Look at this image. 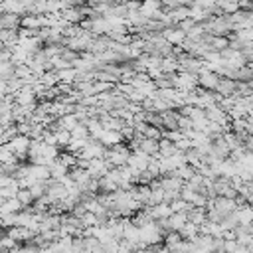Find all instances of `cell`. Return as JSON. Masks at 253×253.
<instances>
[{
    "label": "cell",
    "mask_w": 253,
    "mask_h": 253,
    "mask_svg": "<svg viewBox=\"0 0 253 253\" xmlns=\"http://www.w3.org/2000/svg\"><path fill=\"white\" fill-rule=\"evenodd\" d=\"M202 28H204V32L210 34V36H227L229 32H233V26H231L227 14L213 16V18L202 22Z\"/></svg>",
    "instance_id": "cell-1"
},
{
    "label": "cell",
    "mask_w": 253,
    "mask_h": 253,
    "mask_svg": "<svg viewBox=\"0 0 253 253\" xmlns=\"http://www.w3.org/2000/svg\"><path fill=\"white\" fill-rule=\"evenodd\" d=\"M128 154H130V150H128V146H126L125 140H123V142H117V144L109 146L103 158L109 162L111 168H119V166H125V164H126Z\"/></svg>",
    "instance_id": "cell-2"
},
{
    "label": "cell",
    "mask_w": 253,
    "mask_h": 253,
    "mask_svg": "<svg viewBox=\"0 0 253 253\" xmlns=\"http://www.w3.org/2000/svg\"><path fill=\"white\" fill-rule=\"evenodd\" d=\"M138 237H140V241L144 245H158L162 241V237H164V231L154 221H150L148 225L138 227Z\"/></svg>",
    "instance_id": "cell-3"
},
{
    "label": "cell",
    "mask_w": 253,
    "mask_h": 253,
    "mask_svg": "<svg viewBox=\"0 0 253 253\" xmlns=\"http://www.w3.org/2000/svg\"><path fill=\"white\" fill-rule=\"evenodd\" d=\"M176 61H178V71H186L192 75H198L200 71H204V59H200V57L182 53L176 57Z\"/></svg>",
    "instance_id": "cell-4"
},
{
    "label": "cell",
    "mask_w": 253,
    "mask_h": 253,
    "mask_svg": "<svg viewBox=\"0 0 253 253\" xmlns=\"http://www.w3.org/2000/svg\"><path fill=\"white\" fill-rule=\"evenodd\" d=\"M198 87V75H192V73H186V71H178L174 75V89L178 91H192Z\"/></svg>",
    "instance_id": "cell-5"
},
{
    "label": "cell",
    "mask_w": 253,
    "mask_h": 253,
    "mask_svg": "<svg viewBox=\"0 0 253 253\" xmlns=\"http://www.w3.org/2000/svg\"><path fill=\"white\" fill-rule=\"evenodd\" d=\"M12 97H14V105H20V107L38 105V97H36V93H34V89L30 85H24L16 93H12Z\"/></svg>",
    "instance_id": "cell-6"
},
{
    "label": "cell",
    "mask_w": 253,
    "mask_h": 253,
    "mask_svg": "<svg viewBox=\"0 0 253 253\" xmlns=\"http://www.w3.org/2000/svg\"><path fill=\"white\" fill-rule=\"evenodd\" d=\"M8 146V150L16 156V158H24L26 156V150H28V144H30V138L26 134H16L14 138H10L8 142H4Z\"/></svg>",
    "instance_id": "cell-7"
},
{
    "label": "cell",
    "mask_w": 253,
    "mask_h": 253,
    "mask_svg": "<svg viewBox=\"0 0 253 253\" xmlns=\"http://www.w3.org/2000/svg\"><path fill=\"white\" fill-rule=\"evenodd\" d=\"M210 204H211V208H215L221 215H227V213H231V211L237 208L235 198H225V196H215V198L210 200Z\"/></svg>",
    "instance_id": "cell-8"
},
{
    "label": "cell",
    "mask_w": 253,
    "mask_h": 253,
    "mask_svg": "<svg viewBox=\"0 0 253 253\" xmlns=\"http://www.w3.org/2000/svg\"><path fill=\"white\" fill-rule=\"evenodd\" d=\"M204 113H206V119L211 121V123H217V125H221V126H223V125H229V117H227V113H225L219 105L206 107Z\"/></svg>",
    "instance_id": "cell-9"
},
{
    "label": "cell",
    "mask_w": 253,
    "mask_h": 253,
    "mask_svg": "<svg viewBox=\"0 0 253 253\" xmlns=\"http://www.w3.org/2000/svg\"><path fill=\"white\" fill-rule=\"evenodd\" d=\"M217 81H219V75L213 73V71L204 69V71L198 73V87H202V89H206V91H213L215 85H217Z\"/></svg>",
    "instance_id": "cell-10"
},
{
    "label": "cell",
    "mask_w": 253,
    "mask_h": 253,
    "mask_svg": "<svg viewBox=\"0 0 253 253\" xmlns=\"http://www.w3.org/2000/svg\"><path fill=\"white\" fill-rule=\"evenodd\" d=\"M6 235L12 237V239L18 241V243H26V241L32 239L34 233H32L28 227H24V225H12V227H6Z\"/></svg>",
    "instance_id": "cell-11"
},
{
    "label": "cell",
    "mask_w": 253,
    "mask_h": 253,
    "mask_svg": "<svg viewBox=\"0 0 253 253\" xmlns=\"http://www.w3.org/2000/svg\"><path fill=\"white\" fill-rule=\"evenodd\" d=\"M162 38L168 42V43H172V45H180L184 40H186V34L178 28V26H170V28H164L162 32Z\"/></svg>",
    "instance_id": "cell-12"
},
{
    "label": "cell",
    "mask_w": 253,
    "mask_h": 253,
    "mask_svg": "<svg viewBox=\"0 0 253 253\" xmlns=\"http://www.w3.org/2000/svg\"><path fill=\"white\" fill-rule=\"evenodd\" d=\"M188 221V215L186 211H172L168 217H166V229L168 231H180V227Z\"/></svg>",
    "instance_id": "cell-13"
},
{
    "label": "cell",
    "mask_w": 253,
    "mask_h": 253,
    "mask_svg": "<svg viewBox=\"0 0 253 253\" xmlns=\"http://www.w3.org/2000/svg\"><path fill=\"white\" fill-rule=\"evenodd\" d=\"M235 79H229V77H219V81H217V85H215V93L217 95H221V97H229V95H233L235 93Z\"/></svg>",
    "instance_id": "cell-14"
},
{
    "label": "cell",
    "mask_w": 253,
    "mask_h": 253,
    "mask_svg": "<svg viewBox=\"0 0 253 253\" xmlns=\"http://www.w3.org/2000/svg\"><path fill=\"white\" fill-rule=\"evenodd\" d=\"M160 115V125H162V128H168V130H172V128H178L176 125H178V111H174V109H168V111H162V113H158Z\"/></svg>",
    "instance_id": "cell-15"
},
{
    "label": "cell",
    "mask_w": 253,
    "mask_h": 253,
    "mask_svg": "<svg viewBox=\"0 0 253 253\" xmlns=\"http://www.w3.org/2000/svg\"><path fill=\"white\" fill-rule=\"evenodd\" d=\"M20 18L18 14H0V30H18L20 28Z\"/></svg>",
    "instance_id": "cell-16"
},
{
    "label": "cell",
    "mask_w": 253,
    "mask_h": 253,
    "mask_svg": "<svg viewBox=\"0 0 253 253\" xmlns=\"http://www.w3.org/2000/svg\"><path fill=\"white\" fill-rule=\"evenodd\" d=\"M97 140L109 148V146H113V144H117V142H123V136H121L119 130H105V128H103V132L99 134Z\"/></svg>",
    "instance_id": "cell-17"
},
{
    "label": "cell",
    "mask_w": 253,
    "mask_h": 253,
    "mask_svg": "<svg viewBox=\"0 0 253 253\" xmlns=\"http://www.w3.org/2000/svg\"><path fill=\"white\" fill-rule=\"evenodd\" d=\"M47 168H49V178H53V180H61V178H65L67 172H69V168H67L65 164H61L57 158H55Z\"/></svg>",
    "instance_id": "cell-18"
},
{
    "label": "cell",
    "mask_w": 253,
    "mask_h": 253,
    "mask_svg": "<svg viewBox=\"0 0 253 253\" xmlns=\"http://www.w3.org/2000/svg\"><path fill=\"white\" fill-rule=\"evenodd\" d=\"M148 211H150L152 219H166V217L172 213L170 206H168V204H164V202H160V204H156V206H150V208H148Z\"/></svg>",
    "instance_id": "cell-19"
},
{
    "label": "cell",
    "mask_w": 253,
    "mask_h": 253,
    "mask_svg": "<svg viewBox=\"0 0 253 253\" xmlns=\"http://www.w3.org/2000/svg\"><path fill=\"white\" fill-rule=\"evenodd\" d=\"M166 14L170 16L172 24L176 26L178 22H182V20H186V18L190 16V8H188V6H176V8H172V10H166Z\"/></svg>",
    "instance_id": "cell-20"
},
{
    "label": "cell",
    "mask_w": 253,
    "mask_h": 253,
    "mask_svg": "<svg viewBox=\"0 0 253 253\" xmlns=\"http://www.w3.org/2000/svg\"><path fill=\"white\" fill-rule=\"evenodd\" d=\"M55 75H57V81H59V83H65V85H73V81H75V75H77V69L71 65V67H65V69H59V71H55Z\"/></svg>",
    "instance_id": "cell-21"
},
{
    "label": "cell",
    "mask_w": 253,
    "mask_h": 253,
    "mask_svg": "<svg viewBox=\"0 0 253 253\" xmlns=\"http://www.w3.org/2000/svg\"><path fill=\"white\" fill-rule=\"evenodd\" d=\"M2 12L6 14H18V16H24V6L20 0H2Z\"/></svg>",
    "instance_id": "cell-22"
},
{
    "label": "cell",
    "mask_w": 253,
    "mask_h": 253,
    "mask_svg": "<svg viewBox=\"0 0 253 253\" xmlns=\"http://www.w3.org/2000/svg\"><path fill=\"white\" fill-rule=\"evenodd\" d=\"M138 150L140 152H144V154H148V156H154L156 152H158V140H152V138H140V142H138Z\"/></svg>",
    "instance_id": "cell-23"
},
{
    "label": "cell",
    "mask_w": 253,
    "mask_h": 253,
    "mask_svg": "<svg viewBox=\"0 0 253 253\" xmlns=\"http://www.w3.org/2000/svg\"><path fill=\"white\" fill-rule=\"evenodd\" d=\"M186 215H188V221H192V223H196V225H202V223L206 221V208H196V206H192Z\"/></svg>",
    "instance_id": "cell-24"
},
{
    "label": "cell",
    "mask_w": 253,
    "mask_h": 253,
    "mask_svg": "<svg viewBox=\"0 0 253 253\" xmlns=\"http://www.w3.org/2000/svg\"><path fill=\"white\" fill-rule=\"evenodd\" d=\"M0 42L4 47H14L18 43V30H0Z\"/></svg>",
    "instance_id": "cell-25"
},
{
    "label": "cell",
    "mask_w": 253,
    "mask_h": 253,
    "mask_svg": "<svg viewBox=\"0 0 253 253\" xmlns=\"http://www.w3.org/2000/svg\"><path fill=\"white\" fill-rule=\"evenodd\" d=\"M20 210H22V204L16 198H10V200L0 202V215L2 213H18Z\"/></svg>",
    "instance_id": "cell-26"
},
{
    "label": "cell",
    "mask_w": 253,
    "mask_h": 253,
    "mask_svg": "<svg viewBox=\"0 0 253 253\" xmlns=\"http://www.w3.org/2000/svg\"><path fill=\"white\" fill-rule=\"evenodd\" d=\"M178 233H180V237H182V239H186V241H192V239H194V237H196L200 231H198V225H196V223H192V221H186V223L180 227V231H178Z\"/></svg>",
    "instance_id": "cell-27"
},
{
    "label": "cell",
    "mask_w": 253,
    "mask_h": 253,
    "mask_svg": "<svg viewBox=\"0 0 253 253\" xmlns=\"http://www.w3.org/2000/svg\"><path fill=\"white\" fill-rule=\"evenodd\" d=\"M251 77H253L251 63H245V65H241V67H237L233 71V77L231 79H235V81H251Z\"/></svg>",
    "instance_id": "cell-28"
},
{
    "label": "cell",
    "mask_w": 253,
    "mask_h": 253,
    "mask_svg": "<svg viewBox=\"0 0 253 253\" xmlns=\"http://www.w3.org/2000/svg\"><path fill=\"white\" fill-rule=\"evenodd\" d=\"M176 150H178V148L174 146L172 140H168V138H160V140H158V154H160V156H164V158H166V156H172Z\"/></svg>",
    "instance_id": "cell-29"
},
{
    "label": "cell",
    "mask_w": 253,
    "mask_h": 253,
    "mask_svg": "<svg viewBox=\"0 0 253 253\" xmlns=\"http://www.w3.org/2000/svg\"><path fill=\"white\" fill-rule=\"evenodd\" d=\"M160 71L162 73H178V61L172 57H162L160 59Z\"/></svg>",
    "instance_id": "cell-30"
},
{
    "label": "cell",
    "mask_w": 253,
    "mask_h": 253,
    "mask_svg": "<svg viewBox=\"0 0 253 253\" xmlns=\"http://www.w3.org/2000/svg\"><path fill=\"white\" fill-rule=\"evenodd\" d=\"M119 186L105 174V176H101L99 178V192H103V194H111V192H115Z\"/></svg>",
    "instance_id": "cell-31"
},
{
    "label": "cell",
    "mask_w": 253,
    "mask_h": 253,
    "mask_svg": "<svg viewBox=\"0 0 253 253\" xmlns=\"http://www.w3.org/2000/svg\"><path fill=\"white\" fill-rule=\"evenodd\" d=\"M16 200L22 204V208L32 206V202H34V198H32V194H30L28 188H18V192H16Z\"/></svg>",
    "instance_id": "cell-32"
},
{
    "label": "cell",
    "mask_w": 253,
    "mask_h": 253,
    "mask_svg": "<svg viewBox=\"0 0 253 253\" xmlns=\"http://www.w3.org/2000/svg\"><path fill=\"white\" fill-rule=\"evenodd\" d=\"M194 172H196V170H194L190 164H182L180 168L172 170V174H174V176H178V178H182L184 182H186V180H190V178L194 176Z\"/></svg>",
    "instance_id": "cell-33"
},
{
    "label": "cell",
    "mask_w": 253,
    "mask_h": 253,
    "mask_svg": "<svg viewBox=\"0 0 253 253\" xmlns=\"http://www.w3.org/2000/svg\"><path fill=\"white\" fill-rule=\"evenodd\" d=\"M53 134H55V144H57V148H63V146L69 142V138H71L69 130H65V128H57V130H53Z\"/></svg>",
    "instance_id": "cell-34"
},
{
    "label": "cell",
    "mask_w": 253,
    "mask_h": 253,
    "mask_svg": "<svg viewBox=\"0 0 253 253\" xmlns=\"http://www.w3.org/2000/svg\"><path fill=\"white\" fill-rule=\"evenodd\" d=\"M231 36H233L235 40H239L241 43H251V40H253V30H251V28H247V30H235Z\"/></svg>",
    "instance_id": "cell-35"
},
{
    "label": "cell",
    "mask_w": 253,
    "mask_h": 253,
    "mask_svg": "<svg viewBox=\"0 0 253 253\" xmlns=\"http://www.w3.org/2000/svg\"><path fill=\"white\" fill-rule=\"evenodd\" d=\"M142 136H144V138H152V140H160V138H162V128H160V126L146 125V128H144Z\"/></svg>",
    "instance_id": "cell-36"
},
{
    "label": "cell",
    "mask_w": 253,
    "mask_h": 253,
    "mask_svg": "<svg viewBox=\"0 0 253 253\" xmlns=\"http://www.w3.org/2000/svg\"><path fill=\"white\" fill-rule=\"evenodd\" d=\"M69 134H71V138H89L87 126H85V125H81V123H77V125L69 130Z\"/></svg>",
    "instance_id": "cell-37"
},
{
    "label": "cell",
    "mask_w": 253,
    "mask_h": 253,
    "mask_svg": "<svg viewBox=\"0 0 253 253\" xmlns=\"http://www.w3.org/2000/svg\"><path fill=\"white\" fill-rule=\"evenodd\" d=\"M57 160L61 162V164H65L67 168H73L75 166V154H71V152H65V150H61L59 154H57Z\"/></svg>",
    "instance_id": "cell-38"
},
{
    "label": "cell",
    "mask_w": 253,
    "mask_h": 253,
    "mask_svg": "<svg viewBox=\"0 0 253 253\" xmlns=\"http://www.w3.org/2000/svg\"><path fill=\"white\" fill-rule=\"evenodd\" d=\"M81 223H83V227H93V225H101L99 217H97L95 213H91V211H85V213L81 215Z\"/></svg>",
    "instance_id": "cell-39"
},
{
    "label": "cell",
    "mask_w": 253,
    "mask_h": 253,
    "mask_svg": "<svg viewBox=\"0 0 253 253\" xmlns=\"http://www.w3.org/2000/svg\"><path fill=\"white\" fill-rule=\"evenodd\" d=\"M28 75H32V71H30L28 63H18V65H14V77L24 79V77H28Z\"/></svg>",
    "instance_id": "cell-40"
},
{
    "label": "cell",
    "mask_w": 253,
    "mask_h": 253,
    "mask_svg": "<svg viewBox=\"0 0 253 253\" xmlns=\"http://www.w3.org/2000/svg\"><path fill=\"white\" fill-rule=\"evenodd\" d=\"M235 247H237V241H235V237H223V247H221V251L223 253H233L235 251Z\"/></svg>",
    "instance_id": "cell-41"
},
{
    "label": "cell",
    "mask_w": 253,
    "mask_h": 253,
    "mask_svg": "<svg viewBox=\"0 0 253 253\" xmlns=\"http://www.w3.org/2000/svg\"><path fill=\"white\" fill-rule=\"evenodd\" d=\"M174 146H176L178 150H182V152H186L188 148H192V140H190L188 136H182L180 140H176V142H174Z\"/></svg>",
    "instance_id": "cell-42"
},
{
    "label": "cell",
    "mask_w": 253,
    "mask_h": 253,
    "mask_svg": "<svg viewBox=\"0 0 253 253\" xmlns=\"http://www.w3.org/2000/svg\"><path fill=\"white\" fill-rule=\"evenodd\" d=\"M239 10H251V0H235Z\"/></svg>",
    "instance_id": "cell-43"
},
{
    "label": "cell",
    "mask_w": 253,
    "mask_h": 253,
    "mask_svg": "<svg viewBox=\"0 0 253 253\" xmlns=\"http://www.w3.org/2000/svg\"><path fill=\"white\" fill-rule=\"evenodd\" d=\"M217 253H223V251H217Z\"/></svg>",
    "instance_id": "cell-44"
},
{
    "label": "cell",
    "mask_w": 253,
    "mask_h": 253,
    "mask_svg": "<svg viewBox=\"0 0 253 253\" xmlns=\"http://www.w3.org/2000/svg\"><path fill=\"white\" fill-rule=\"evenodd\" d=\"M0 168H2V164H0Z\"/></svg>",
    "instance_id": "cell-45"
}]
</instances>
